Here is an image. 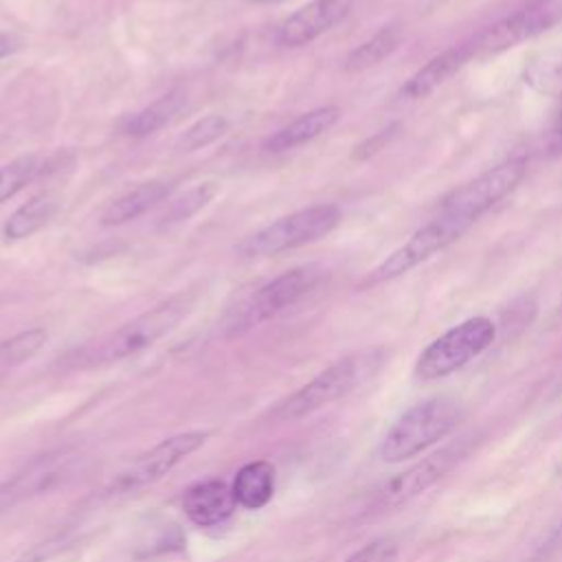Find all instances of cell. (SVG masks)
Listing matches in <instances>:
<instances>
[{
	"label": "cell",
	"mask_w": 562,
	"mask_h": 562,
	"mask_svg": "<svg viewBox=\"0 0 562 562\" xmlns=\"http://www.w3.org/2000/svg\"><path fill=\"white\" fill-rule=\"evenodd\" d=\"M195 299L198 292L184 290L160 301L151 310L134 316L132 321L105 334L103 338L92 340L86 347L77 349L68 358V364L75 369L105 367L145 351L147 347L165 338L169 331H173L189 316V312L195 305Z\"/></svg>",
	"instance_id": "1"
},
{
	"label": "cell",
	"mask_w": 562,
	"mask_h": 562,
	"mask_svg": "<svg viewBox=\"0 0 562 562\" xmlns=\"http://www.w3.org/2000/svg\"><path fill=\"white\" fill-rule=\"evenodd\" d=\"M384 362L382 349H364L325 367L307 384L296 389L272 411V417L279 422H294L312 415L314 411L334 404L356 391L362 382L373 378Z\"/></svg>",
	"instance_id": "2"
},
{
	"label": "cell",
	"mask_w": 562,
	"mask_h": 562,
	"mask_svg": "<svg viewBox=\"0 0 562 562\" xmlns=\"http://www.w3.org/2000/svg\"><path fill=\"white\" fill-rule=\"evenodd\" d=\"M463 419V408L450 397H426L406 408L384 432L378 457L384 463L413 459L446 439Z\"/></svg>",
	"instance_id": "3"
},
{
	"label": "cell",
	"mask_w": 562,
	"mask_h": 562,
	"mask_svg": "<svg viewBox=\"0 0 562 562\" xmlns=\"http://www.w3.org/2000/svg\"><path fill=\"white\" fill-rule=\"evenodd\" d=\"M340 220H342V211L336 204L305 206L244 237L235 246V250L241 257H250V259L281 255L285 250L301 248L323 239L340 224Z\"/></svg>",
	"instance_id": "4"
},
{
	"label": "cell",
	"mask_w": 562,
	"mask_h": 562,
	"mask_svg": "<svg viewBox=\"0 0 562 562\" xmlns=\"http://www.w3.org/2000/svg\"><path fill=\"white\" fill-rule=\"evenodd\" d=\"M496 338V325L487 316H472L428 342L415 360V378L430 382L463 369Z\"/></svg>",
	"instance_id": "5"
},
{
	"label": "cell",
	"mask_w": 562,
	"mask_h": 562,
	"mask_svg": "<svg viewBox=\"0 0 562 562\" xmlns=\"http://www.w3.org/2000/svg\"><path fill=\"white\" fill-rule=\"evenodd\" d=\"M318 281V268L299 266L255 290L226 325V336H241L294 305Z\"/></svg>",
	"instance_id": "6"
},
{
	"label": "cell",
	"mask_w": 562,
	"mask_h": 562,
	"mask_svg": "<svg viewBox=\"0 0 562 562\" xmlns=\"http://www.w3.org/2000/svg\"><path fill=\"white\" fill-rule=\"evenodd\" d=\"M209 439V430H187L171 435L156 443L154 448L145 450L136 459H132L110 483L108 494H132L138 492L165 474H169L178 463H182L189 454L200 450Z\"/></svg>",
	"instance_id": "7"
},
{
	"label": "cell",
	"mask_w": 562,
	"mask_h": 562,
	"mask_svg": "<svg viewBox=\"0 0 562 562\" xmlns=\"http://www.w3.org/2000/svg\"><path fill=\"white\" fill-rule=\"evenodd\" d=\"M468 439L461 437L459 441H452L437 452L424 457L422 461L413 463L404 472L389 479L371 498V512H389L397 509L419 494H424L428 487H432L441 476H446L465 454H468Z\"/></svg>",
	"instance_id": "8"
},
{
	"label": "cell",
	"mask_w": 562,
	"mask_h": 562,
	"mask_svg": "<svg viewBox=\"0 0 562 562\" xmlns=\"http://www.w3.org/2000/svg\"><path fill=\"white\" fill-rule=\"evenodd\" d=\"M470 226L472 224H468L463 220L441 213L426 226L417 228L400 248H395L382 263H378L369 272L364 283L375 285V283H384V281L402 277L404 272L413 270L422 261L430 259L435 252H439L446 246H450L452 241H457Z\"/></svg>",
	"instance_id": "9"
},
{
	"label": "cell",
	"mask_w": 562,
	"mask_h": 562,
	"mask_svg": "<svg viewBox=\"0 0 562 562\" xmlns=\"http://www.w3.org/2000/svg\"><path fill=\"white\" fill-rule=\"evenodd\" d=\"M525 160L509 158L496 167L483 171L459 191H454L446 202L441 213L474 224L485 211H490L498 200H503L525 176Z\"/></svg>",
	"instance_id": "10"
},
{
	"label": "cell",
	"mask_w": 562,
	"mask_h": 562,
	"mask_svg": "<svg viewBox=\"0 0 562 562\" xmlns=\"http://www.w3.org/2000/svg\"><path fill=\"white\" fill-rule=\"evenodd\" d=\"M79 454L75 452H50L33 459L11 479L0 483V514L29 501L37 494L50 492L75 476Z\"/></svg>",
	"instance_id": "11"
},
{
	"label": "cell",
	"mask_w": 562,
	"mask_h": 562,
	"mask_svg": "<svg viewBox=\"0 0 562 562\" xmlns=\"http://www.w3.org/2000/svg\"><path fill=\"white\" fill-rule=\"evenodd\" d=\"M562 18V7L553 0H544L540 4H531L512 13L496 24L487 26L479 35L472 37L474 55H494L507 48H514L544 31H549Z\"/></svg>",
	"instance_id": "12"
},
{
	"label": "cell",
	"mask_w": 562,
	"mask_h": 562,
	"mask_svg": "<svg viewBox=\"0 0 562 562\" xmlns=\"http://www.w3.org/2000/svg\"><path fill=\"white\" fill-rule=\"evenodd\" d=\"M349 9L351 0H310L281 22L277 42L288 48L305 46L336 26Z\"/></svg>",
	"instance_id": "13"
},
{
	"label": "cell",
	"mask_w": 562,
	"mask_h": 562,
	"mask_svg": "<svg viewBox=\"0 0 562 562\" xmlns=\"http://www.w3.org/2000/svg\"><path fill=\"white\" fill-rule=\"evenodd\" d=\"M235 496L228 483L220 479L200 481L182 494V509L198 527H213L226 520L235 509Z\"/></svg>",
	"instance_id": "14"
},
{
	"label": "cell",
	"mask_w": 562,
	"mask_h": 562,
	"mask_svg": "<svg viewBox=\"0 0 562 562\" xmlns=\"http://www.w3.org/2000/svg\"><path fill=\"white\" fill-rule=\"evenodd\" d=\"M472 57H476V55H474L472 40L446 48L443 53H439V55H435L432 59H428V64H424V66L400 88V97H402V99H422V97L430 94V92L437 90L441 83H446L454 72H459Z\"/></svg>",
	"instance_id": "15"
},
{
	"label": "cell",
	"mask_w": 562,
	"mask_h": 562,
	"mask_svg": "<svg viewBox=\"0 0 562 562\" xmlns=\"http://www.w3.org/2000/svg\"><path fill=\"white\" fill-rule=\"evenodd\" d=\"M338 119H340V110L336 105H323V108L310 110V112L301 114L299 119H294L290 125L270 134L261 147L266 151H274V154L294 149V147L305 145V143L318 138L321 134H325L329 127L336 125Z\"/></svg>",
	"instance_id": "16"
},
{
	"label": "cell",
	"mask_w": 562,
	"mask_h": 562,
	"mask_svg": "<svg viewBox=\"0 0 562 562\" xmlns=\"http://www.w3.org/2000/svg\"><path fill=\"white\" fill-rule=\"evenodd\" d=\"M169 191H171V184L165 180L140 182L138 187L119 195L103 209L101 224L103 226L127 224V222L140 217L143 213H147L149 209H154L158 202H162L169 195Z\"/></svg>",
	"instance_id": "17"
},
{
	"label": "cell",
	"mask_w": 562,
	"mask_h": 562,
	"mask_svg": "<svg viewBox=\"0 0 562 562\" xmlns=\"http://www.w3.org/2000/svg\"><path fill=\"white\" fill-rule=\"evenodd\" d=\"M235 503L244 509H261L274 494V465L266 459L241 465L233 479Z\"/></svg>",
	"instance_id": "18"
},
{
	"label": "cell",
	"mask_w": 562,
	"mask_h": 562,
	"mask_svg": "<svg viewBox=\"0 0 562 562\" xmlns=\"http://www.w3.org/2000/svg\"><path fill=\"white\" fill-rule=\"evenodd\" d=\"M59 209V195L53 191H42L20 204L4 222L2 233L11 241H20L44 228Z\"/></svg>",
	"instance_id": "19"
},
{
	"label": "cell",
	"mask_w": 562,
	"mask_h": 562,
	"mask_svg": "<svg viewBox=\"0 0 562 562\" xmlns=\"http://www.w3.org/2000/svg\"><path fill=\"white\" fill-rule=\"evenodd\" d=\"M184 105V94L180 90H171L156 99L151 105L138 110L123 123V134L132 138H145L158 130H162L167 123L173 121V116Z\"/></svg>",
	"instance_id": "20"
},
{
	"label": "cell",
	"mask_w": 562,
	"mask_h": 562,
	"mask_svg": "<svg viewBox=\"0 0 562 562\" xmlns=\"http://www.w3.org/2000/svg\"><path fill=\"white\" fill-rule=\"evenodd\" d=\"M400 42H402V33L397 26H393V24L382 26L378 33H373L367 42H362L347 55L342 68L347 72L367 70V68L380 64L382 59H386L400 46Z\"/></svg>",
	"instance_id": "21"
},
{
	"label": "cell",
	"mask_w": 562,
	"mask_h": 562,
	"mask_svg": "<svg viewBox=\"0 0 562 562\" xmlns=\"http://www.w3.org/2000/svg\"><path fill=\"white\" fill-rule=\"evenodd\" d=\"M217 195V184L215 182H200L184 193L176 195L165 211L158 215V228H169L176 224H182L198 215L213 198Z\"/></svg>",
	"instance_id": "22"
},
{
	"label": "cell",
	"mask_w": 562,
	"mask_h": 562,
	"mask_svg": "<svg viewBox=\"0 0 562 562\" xmlns=\"http://www.w3.org/2000/svg\"><path fill=\"white\" fill-rule=\"evenodd\" d=\"M46 160H42L37 154L18 156L11 162L0 167V202L13 198L18 191H22L29 182H33L44 171Z\"/></svg>",
	"instance_id": "23"
},
{
	"label": "cell",
	"mask_w": 562,
	"mask_h": 562,
	"mask_svg": "<svg viewBox=\"0 0 562 562\" xmlns=\"http://www.w3.org/2000/svg\"><path fill=\"white\" fill-rule=\"evenodd\" d=\"M231 123L224 114H206L202 119H198L195 123H191L180 138L176 140V149L178 151H195L202 149L215 140H220L226 132H228Z\"/></svg>",
	"instance_id": "24"
},
{
	"label": "cell",
	"mask_w": 562,
	"mask_h": 562,
	"mask_svg": "<svg viewBox=\"0 0 562 562\" xmlns=\"http://www.w3.org/2000/svg\"><path fill=\"white\" fill-rule=\"evenodd\" d=\"M44 342H46V331L42 327H33L7 340H0V371L18 367L24 360L33 358Z\"/></svg>",
	"instance_id": "25"
},
{
	"label": "cell",
	"mask_w": 562,
	"mask_h": 562,
	"mask_svg": "<svg viewBox=\"0 0 562 562\" xmlns=\"http://www.w3.org/2000/svg\"><path fill=\"white\" fill-rule=\"evenodd\" d=\"M400 555V544L391 536H380L362 544L342 562H395Z\"/></svg>",
	"instance_id": "26"
},
{
	"label": "cell",
	"mask_w": 562,
	"mask_h": 562,
	"mask_svg": "<svg viewBox=\"0 0 562 562\" xmlns=\"http://www.w3.org/2000/svg\"><path fill=\"white\" fill-rule=\"evenodd\" d=\"M393 130H395V125H391V127H386V130H380L375 136L367 138L362 145H358V147H356V151H353V158H358V160H364V158L373 156L375 151H380V149L384 147V143H389V138L393 136Z\"/></svg>",
	"instance_id": "27"
},
{
	"label": "cell",
	"mask_w": 562,
	"mask_h": 562,
	"mask_svg": "<svg viewBox=\"0 0 562 562\" xmlns=\"http://www.w3.org/2000/svg\"><path fill=\"white\" fill-rule=\"evenodd\" d=\"M20 46V40L13 33H0V59L11 55Z\"/></svg>",
	"instance_id": "28"
},
{
	"label": "cell",
	"mask_w": 562,
	"mask_h": 562,
	"mask_svg": "<svg viewBox=\"0 0 562 562\" xmlns=\"http://www.w3.org/2000/svg\"><path fill=\"white\" fill-rule=\"evenodd\" d=\"M562 547V522L551 531L549 540L542 544V551H551V549H560Z\"/></svg>",
	"instance_id": "29"
},
{
	"label": "cell",
	"mask_w": 562,
	"mask_h": 562,
	"mask_svg": "<svg viewBox=\"0 0 562 562\" xmlns=\"http://www.w3.org/2000/svg\"><path fill=\"white\" fill-rule=\"evenodd\" d=\"M549 147H551L553 154L562 156V127L553 132V136H551V140H549Z\"/></svg>",
	"instance_id": "30"
},
{
	"label": "cell",
	"mask_w": 562,
	"mask_h": 562,
	"mask_svg": "<svg viewBox=\"0 0 562 562\" xmlns=\"http://www.w3.org/2000/svg\"><path fill=\"white\" fill-rule=\"evenodd\" d=\"M553 397H562V373L558 375V380L553 384Z\"/></svg>",
	"instance_id": "31"
},
{
	"label": "cell",
	"mask_w": 562,
	"mask_h": 562,
	"mask_svg": "<svg viewBox=\"0 0 562 562\" xmlns=\"http://www.w3.org/2000/svg\"><path fill=\"white\" fill-rule=\"evenodd\" d=\"M252 2H272V0H252Z\"/></svg>",
	"instance_id": "32"
}]
</instances>
